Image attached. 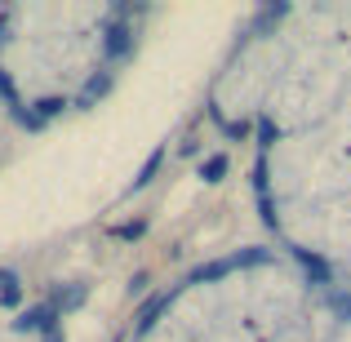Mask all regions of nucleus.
<instances>
[{
  "label": "nucleus",
  "mask_w": 351,
  "mask_h": 342,
  "mask_svg": "<svg viewBox=\"0 0 351 342\" xmlns=\"http://www.w3.org/2000/svg\"><path fill=\"white\" fill-rule=\"evenodd\" d=\"M173 298H178V289H169V293H160V298H152L143 311H138V334H147V329H156V320H160V311H169L173 307Z\"/></svg>",
  "instance_id": "2"
},
{
  "label": "nucleus",
  "mask_w": 351,
  "mask_h": 342,
  "mask_svg": "<svg viewBox=\"0 0 351 342\" xmlns=\"http://www.w3.org/2000/svg\"><path fill=\"white\" fill-rule=\"evenodd\" d=\"M223 276H232V267H227V258H214V262H200L196 271L187 276V284H214V280H223Z\"/></svg>",
  "instance_id": "5"
},
{
  "label": "nucleus",
  "mask_w": 351,
  "mask_h": 342,
  "mask_svg": "<svg viewBox=\"0 0 351 342\" xmlns=\"http://www.w3.org/2000/svg\"><path fill=\"white\" fill-rule=\"evenodd\" d=\"M62 107H67L62 98H40V103H36V116H40V120H49V116H58Z\"/></svg>",
  "instance_id": "12"
},
{
  "label": "nucleus",
  "mask_w": 351,
  "mask_h": 342,
  "mask_svg": "<svg viewBox=\"0 0 351 342\" xmlns=\"http://www.w3.org/2000/svg\"><path fill=\"white\" fill-rule=\"evenodd\" d=\"M18 329H36V334H53V329H58V311H53V302H45V307H32V311H23V320H18Z\"/></svg>",
  "instance_id": "1"
},
{
  "label": "nucleus",
  "mask_w": 351,
  "mask_h": 342,
  "mask_svg": "<svg viewBox=\"0 0 351 342\" xmlns=\"http://www.w3.org/2000/svg\"><path fill=\"white\" fill-rule=\"evenodd\" d=\"M214 116H218V112H214ZM218 125H223V134H227V138H245V134H249L245 120H223V116H218Z\"/></svg>",
  "instance_id": "13"
},
{
  "label": "nucleus",
  "mask_w": 351,
  "mask_h": 342,
  "mask_svg": "<svg viewBox=\"0 0 351 342\" xmlns=\"http://www.w3.org/2000/svg\"><path fill=\"white\" fill-rule=\"evenodd\" d=\"M45 342H62V334H58V329H53V334H45Z\"/></svg>",
  "instance_id": "16"
},
{
  "label": "nucleus",
  "mask_w": 351,
  "mask_h": 342,
  "mask_svg": "<svg viewBox=\"0 0 351 342\" xmlns=\"http://www.w3.org/2000/svg\"><path fill=\"white\" fill-rule=\"evenodd\" d=\"M80 302H85V284H71V289H58L53 293V311H71V307H80Z\"/></svg>",
  "instance_id": "8"
},
{
  "label": "nucleus",
  "mask_w": 351,
  "mask_h": 342,
  "mask_svg": "<svg viewBox=\"0 0 351 342\" xmlns=\"http://www.w3.org/2000/svg\"><path fill=\"white\" fill-rule=\"evenodd\" d=\"M263 262H271V249H236V254H227V267L232 271H245V267H263Z\"/></svg>",
  "instance_id": "4"
},
{
  "label": "nucleus",
  "mask_w": 351,
  "mask_h": 342,
  "mask_svg": "<svg viewBox=\"0 0 351 342\" xmlns=\"http://www.w3.org/2000/svg\"><path fill=\"white\" fill-rule=\"evenodd\" d=\"M143 231H147V223H125V227H116V236L120 240H138Z\"/></svg>",
  "instance_id": "14"
},
{
  "label": "nucleus",
  "mask_w": 351,
  "mask_h": 342,
  "mask_svg": "<svg viewBox=\"0 0 351 342\" xmlns=\"http://www.w3.org/2000/svg\"><path fill=\"white\" fill-rule=\"evenodd\" d=\"M103 49H107V58H125V53L134 49V32H129L125 23H112V27H107Z\"/></svg>",
  "instance_id": "3"
},
{
  "label": "nucleus",
  "mask_w": 351,
  "mask_h": 342,
  "mask_svg": "<svg viewBox=\"0 0 351 342\" xmlns=\"http://www.w3.org/2000/svg\"><path fill=\"white\" fill-rule=\"evenodd\" d=\"M258 134H263V147H271V143H276V125H271L267 116L258 120Z\"/></svg>",
  "instance_id": "15"
},
{
  "label": "nucleus",
  "mask_w": 351,
  "mask_h": 342,
  "mask_svg": "<svg viewBox=\"0 0 351 342\" xmlns=\"http://www.w3.org/2000/svg\"><path fill=\"white\" fill-rule=\"evenodd\" d=\"M293 254H298V262H302V271H307V276H316V280H320V284H329V267H325V262H320V258H311V254H307V249H293Z\"/></svg>",
  "instance_id": "9"
},
{
  "label": "nucleus",
  "mask_w": 351,
  "mask_h": 342,
  "mask_svg": "<svg viewBox=\"0 0 351 342\" xmlns=\"http://www.w3.org/2000/svg\"><path fill=\"white\" fill-rule=\"evenodd\" d=\"M112 89V71H98V76H89V85L80 89V98H76V107H89V103H98V98Z\"/></svg>",
  "instance_id": "6"
},
{
  "label": "nucleus",
  "mask_w": 351,
  "mask_h": 342,
  "mask_svg": "<svg viewBox=\"0 0 351 342\" xmlns=\"http://www.w3.org/2000/svg\"><path fill=\"white\" fill-rule=\"evenodd\" d=\"M160 160H165V151H156V156H152V160H147V164H143V173H138V178H134V187H147V182H152V178H156V169H160Z\"/></svg>",
  "instance_id": "11"
},
{
  "label": "nucleus",
  "mask_w": 351,
  "mask_h": 342,
  "mask_svg": "<svg viewBox=\"0 0 351 342\" xmlns=\"http://www.w3.org/2000/svg\"><path fill=\"white\" fill-rule=\"evenodd\" d=\"M18 298H23V289H18V276H14V271H0V302H5V307H14Z\"/></svg>",
  "instance_id": "10"
},
{
  "label": "nucleus",
  "mask_w": 351,
  "mask_h": 342,
  "mask_svg": "<svg viewBox=\"0 0 351 342\" xmlns=\"http://www.w3.org/2000/svg\"><path fill=\"white\" fill-rule=\"evenodd\" d=\"M5 23H9V18H5V14H0V32H5Z\"/></svg>",
  "instance_id": "17"
},
{
  "label": "nucleus",
  "mask_w": 351,
  "mask_h": 342,
  "mask_svg": "<svg viewBox=\"0 0 351 342\" xmlns=\"http://www.w3.org/2000/svg\"><path fill=\"white\" fill-rule=\"evenodd\" d=\"M227 169H232V160H227L223 151H214V156H205V160H200V178H205V182H223Z\"/></svg>",
  "instance_id": "7"
}]
</instances>
